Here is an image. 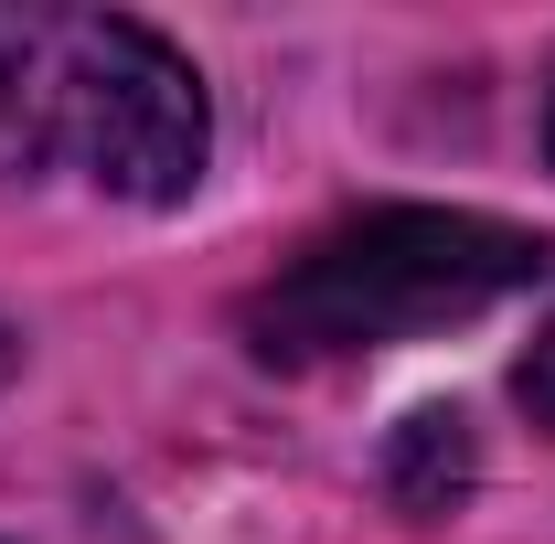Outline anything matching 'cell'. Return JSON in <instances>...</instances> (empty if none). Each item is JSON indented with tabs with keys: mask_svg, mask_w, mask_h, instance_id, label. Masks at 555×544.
Wrapping results in <instances>:
<instances>
[{
	"mask_svg": "<svg viewBox=\"0 0 555 544\" xmlns=\"http://www.w3.org/2000/svg\"><path fill=\"white\" fill-rule=\"evenodd\" d=\"M204 75L129 11L0 0V171H65L118 204H182L204 182Z\"/></svg>",
	"mask_w": 555,
	"mask_h": 544,
	"instance_id": "1",
	"label": "cell"
},
{
	"mask_svg": "<svg viewBox=\"0 0 555 544\" xmlns=\"http://www.w3.org/2000/svg\"><path fill=\"white\" fill-rule=\"evenodd\" d=\"M545 268L555 246L534 224L460 213V204H385L310 235L246 299V341L268 363H352V352H396L449 321H481L502 299H524Z\"/></svg>",
	"mask_w": 555,
	"mask_h": 544,
	"instance_id": "2",
	"label": "cell"
},
{
	"mask_svg": "<svg viewBox=\"0 0 555 544\" xmlns=\"http://www.w3.org/2000/svg\"><path fill=\"white\" fill-rule=\"evenodd\" d=\"M513 396H524V416H534V427H555V321L534 332V352L513 363Z\"/></svg>",
	"mask_w": 555,
	"mask_h": 544,
	"instance_id": "3",
	"label": "cell"
},
{
	"mask_svg": "<svg viewBox=\"0 0 555 544\" xmlns=\"http://www.w3.org/2000/svg\"><path fill=\"white\" fill-rule=\"evenodd\" d=\"M0 374H11V341H0Z\"/></svg>",
	"mask_w": 555,
	"mask_h": 544,
	"instance_id": "4",
	"label": "cell"
},
{
	"mask_svg": "<svg viewBox=\"0 0 555 544\" xmlns=\"http://www.w3.org/2000/svg\"><path fill=\"white\" fill-rule=\"evenodd\" d=\"M545 139H555V118H545Z\"/></svg>",
	"mask_w": 555,
	"mask_h": 544,
	"instance_id": "5",
	"label": "cell"
}]
</instances>
